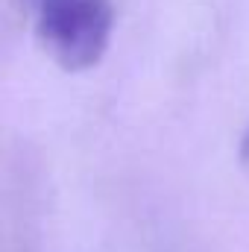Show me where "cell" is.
Instances as JSON below:
<instances>
[{"label":"cell","instance_id":"cell-1","mask_svg":"<svg viewBox=\"0 0 249 252\" xmlns=\"http://www.w3.org/2000/svg\"><path fill=\"white\" fill-rule=\"evenodd\" d=\"M35 32L64 70H88L103 59L112 38L109 0H32Z\"/></svg>","mask_w":249,"mask_h":252},{"label":"cell","instance_id":"cell-2","mask_svg":"<svg viewBox=\"0 0 249 252\" xmlns=\"http://www.w3.org/2000/svg\"><path fill=\"white\" fill-rule=\"evenodd\" d=\"M238 156H241V164H244V170L249 173V126L244 129V135H241V147H238Z\"/></svg>","mask_w":249,"mask_h":252}]
</instances>
